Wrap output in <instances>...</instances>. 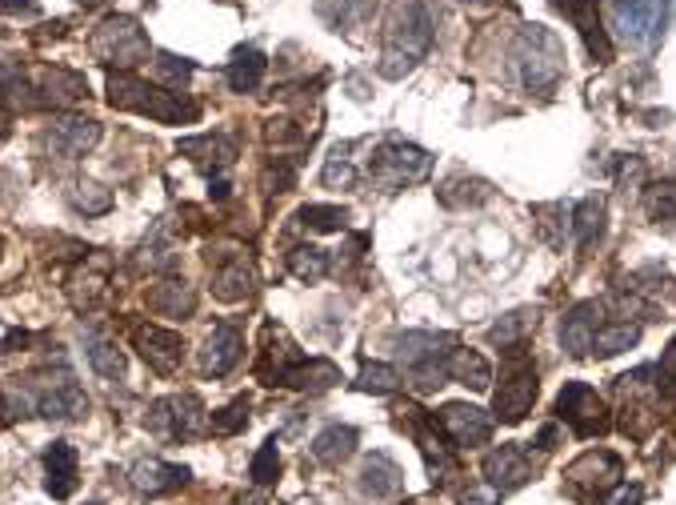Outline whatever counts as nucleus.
I'll list each match as a JSON object with an SVG mask.
<instances>
[{
  "label": "nucleus",
  "mask_w": 676,
  "mask_h": 505,
  "mask_svg": "<svg viewBox=\"0 0 676 505\" xmlns=\"http://www.w3.org/2000/svg\"><path fill=\"white\" fill-rule=\"evenodd\" d=\"M180 152H185L189 161H197L200 169L220 172V169H229L232 157H237V141L225 137V132H200V137H185V141H180Z\"/></svg>",
  "instance_id": "412c9836"
},
{
  "label": "nucleus",
  "mask_w": 676,
  "mask_h": 505,
  "mask_svg": "<svg viewBox=\"0 0 676 505\" xmlns=\"http://www.w3.org/2000/svg\"><path fill=\"white\" fill-rule=\"evenodd\" d=\"M84 349H89V362H92V369H97L100 377H109V382L125 377V357H120V349L109 341V337L84 334Z\"/></svg>",
  "instance_id": "72a5a7b5"
},
{
  "label": "nucleus",
  "mask_w": 676,
  "mask_h": 505,
  "mask_svg": "<svg viewBox=\"0 0 676 505\" xmlns=\"http://www.w3.org/2000/svg\"><path fill=\"white\" fill-rule=\"evenodd\" d=\"M448 382H460V385H473V389H488V382H493V369H488V362L477 354V349H453V357H448Z\"/></svg>",
  "instance_id": "c756f323"
},
{
  "label": "nucleus",
  "mask_w": 676,
  "mask_h": 505,
  "mask_svg": "<svg viewBox=\"0 0 676 505\" xmlns=\"http://www.w3.org/2000/svg\"><path fill=\"white\" fill-rule=\"evenodd\" d=\"M92 52H97L105 65H120V69H132L149 57V32L140 29V21L132 17H109L100 21V29L92 32Z\"/></svg>",
  "instance_id": "1a4fd4ad"
},
{
  "label": "nucleus",
  "mask_w": 676,
  "mask_h": 505,
  "mask_svg": "<svg viewBox=\"0 0 676 505\" xmlns=\"http://www.w3.org/2000/svg\"><path fill=\"white\" fill-rule=\"evenodd\" d=\"M132 341H137L140 357H145L157 374H177L180 362H185V337H180L177 329H165V325H140L137 334H132Z\"/></svg>",
  "instance_id": "ddd939ff"
},
{
  "label": "nucleus",
  "mask_w": 676,
  "mask_h": 505,
  "mask_svg": "<svg viewBox=\"0 0 676 505\" xmlns=\"http://www.w3.org/2000/svg\"><path fill=\"white\" fill-rule=\"evenodd\" d=\"M345 209H337V205H305V209L297 212V225H305V229L312 232H337L345 229Z\"/></svg>",
  "instance_id": "e433bc0d"
},
{
  "label": "nucleus",
  "mask_w": 676,
  "mask_h": 505,
  "mask_svg": "<svg viewBox=\"0 0 676 505\" xmlns=\"http://www.w3.org/2000/svg\"><path fill=\"white\" fill-rule=\"evenodd\" d=\"M397 357L412 369V382L420 389H437L448 382V357L457 349L453 334H428V329H408L397 341Z\"/></svg>",
  "instance_id": "423d86ee"
},
{
  "label": "nucleus",
  "mask_w": 676,
  "mask_h": 505,
  "mask_svg": "<svg viewBox=\"0 0 676 505\" xmlns=\"http://www.w3.org/2000/svg\"><path fill=\"white\" fill-rule=\"evenodd\" d=\"M493 197L488 181H477V177H453V181L440 185V201L448 209H465V205H485Z\"/></svg>",
  "instance_id": "473e14b6"
},
{
  "label": "nucleus",
  "mask_w": 676,
  "mask_h": 505,
  "mask_svg": "<svg viewBox=\"0 0 676 505\" xmlns=\"http://www.w3.org/2000/svg\"><path fill=\"white\" fill-rule=\"evenodd\" d=\"M557 442H560L557 425H545V429L537 434V449H540V454H553V449H557Z\"/></svg>",
  "instance_id": "3c124183"
},
{
  "label": "nucleus",
  "mask_w": 676,
  "mask_h": 505,
  "mask_svg": "<svg viewBox=\"0 0 676 505\" xmlns=\"http://www.w3.org/2000/svg\"><path fill=\"white\" fill-rule=\"evenodd\" d=\"M573 232H577V249H593L605 237V201L600 197H585L573 209Z\"/></svg>",
  "instance_id": "c85d7f7f"
},
{
  "label": "nucleus",
  "mask_w": 676,
  "mask_h": 505,
  "mask_svg": "<svg viewBox=\"0 0 676 505\" xmlns=\"http://www.w3.org/2000/svg\"><path fill=\"white\" fill-rule=\"evenodd\" d=\"M149 309L160 317H192V309H197V289H192L189 281H160L149 289Z\"/></svg>",
  "instance_id": "393cba45"
},
{
  "label": "nucleus",
  "mask_w": 676,
  "mask_h": 505,
  "mask_svg": "<svg viewBox=\"0 0 676 505\" xmlns=\"http://www.w3.org/2000/svg\"><path fill=\"white\" fill-rule=\"evenodd\" d=\"M277 474H280V449H277V437H272V442H265V445L257 449L249 477H252L257 485H272V482H277Z\"/></svg>",
  "instance_id": "a19ab883"
},
{
  "label": "nucleus",
  "mask_w": 676,
  "mask_h": 505,
  "mask_svg": "<svg viewBox=\"0 0 676 505\" xmlns=\"http://www.w3.org/2000/svg\"><path fill=\"white\" fill-rule=\"evenodd\" d=\"M500 354H505V362H500V389H497V397H493V414H497L505 425H517V422H525L528 409H533V402H537V394H540L537 365L528 357L525 341L508 345Z\"/></svg>",
  "instance_id": "20e7f679"
},
{
  "label": "nucleus",
  "mask_w": 676,
  "mask_h": 505,
  "mask_svg": "<svg viewBox=\"0 0 676 505\" xmlns=\"http://www.w3.org/2000/svg\"><path fill=\"white\" fill-rule=\"evenodd\" d=\"M240 349H245L240 329L232 321H220L209 334V341H205V349H200V369L209 377H225L240 362Z\"/></svg>",
  "instance_id": "a211bd4d"
},
{
  "label": "nucleus",
  "mask_w": 676,
  "mask_h": 505,
  "mask_svg": "<svg viewBox=\"0 0 676 505\" xmlns=\"http://www.w3.org/2000/svg\"><path fill=\"white\" fill-rule=\"evenodd\" d=\"M44 489H49L57 502H64V497L77 494V474H80V457L77 449H72L69 442H52L49 449H44Z\"/></svg>",
  "instance_id": "aec40b11"
},
{
  "label": "nucleus",
  "mask_w": 676,
  "mask_h": 505,
  "mask_svg": "<svg viewBox=\"0 0 676 505\" xmlns=\"http://www.w3.org/2000/svg\"><path fill=\"white\" fill-rule=\"evenodd\" d=\"M485 477L500 494L520 489V485L533 477V457H528L525 445H497V449L485 457Z\"/></svg>",
  "instance_id": "dca6fc26"
},
{
  "label": "nucleus",
  "mask_w": 676,
  "mask_h": 505,
  "mask_svg": "<svg viewBox=\"0 0 676 505\" xmlns=\"http://www.w3.org/2000/svg\"><path fill=\"white\" fill-rule=\"evenodd\" d=\"M24 92H32V85L24 81V72L17 69V65H4L0 61V97H9V101H24L29 105V97Z\"/></svg>",
  "instance_id": "a18cd8bd"
},
{
  "label": "nucleus",
  "mask_w": 676,
  "mask_h": 505,
  "mask_svg": "<svg viewBox=\"0 0 676 505\" xmlns=\"http://www.w3.org/2000/svg\"><path fill=\"white\" fill-rule=\"evenodd\" d=\"M149 425L157 429L160 437H172V442H185V437H197L209 429V417H205V405L197 402L192 394L180 397H165V402L152 405Z\"/></svg>",
  "instance_id": "9b49d317"
},
{
  "label": "nucleus",
  "mask_w": 676,
  "mask_h": 505,
  "mask_svg": "<svg viewBox=\"0 0 676 505\" xmlns=\"http://www.w3.org/2000/svg\"><path fill=\"white\" fill-rule=\"evenodd\" d=\"M608 12L620 41L640 52L657 49L673 24V0H608Z\"/></svg>",
  "instance_id": "39448f33"
},
{
  "label": "nucleus",
  "mask_w": 676,
  "mask_h": 505,
  "mask_svg": "<svg viewBox=\"0 0 676 505\" xmlns=\"http://www.w3.org/2000/svg\"><path fill=\"white\" fill-rule=\"evenodd\" d=\"M437 422L448 442L460 445V449H477V445H488V437H493V417L485 409H477V405L448 402Z\"/></svg>",
  "instance_id": "f8f14e48"
},
{
  "label": "nucleus",
  "mask_w": 676,
  "mask_h": 505,
  "mask_svg": "<svg viewBox=\"0 0 676 505\" xmlns=\"http://www.w3.org/2000/svg\"><path fill=\"white\" fill-rule=\"evenodd\" d=\"M525 329H528V314H508L505 321H497L493 329H488V341L500 345V349H508V345L525 341V337H520Z\"/></svg>",
  "instance_id": "37998d69"
},
{
  "label": "nucleus",
  "mask_w": 676,
  "mask_h": 505,
  "mask_svg": "<svg viewBox=\"0 0 676 505\" xmlns=\"http://www.w3.org/2000/svg\"><path fill=\"white\" fill-rule=\"evenodd\" d=\"M317 12L332 29H357L372 12V0H317Z\"/></svg>",
  "instance_id": "2f4dec72"
},
{
  "label": "nucleus",
  "mask_w": 676,
  "mask_h": 505,
  "mask_svg": "<svg viewBox=\"0 0 676 505\" xmlns=\"http://www.w3.org/2000/svg\"><path fill=\"white\" fill-rule=\"evenodd\" d=\"M265 69H269V57L260 49H252V44H245V49L232 52L229 61V89L232 92H257L260 81H265Z\"/></svg>",
  "instance_id": "a878e982"
},
{
  "label": "nucleus",
  "mask_w": 676,
  "mask_h": 505,
  "mask_svg": "<svg viewBox=\"0 0 676 505\" xmlns=\"http://www.w3.org/2000/svg\"><path fill=\"white\" fill-rule=\"evenodd\" d=\"M44 149L72 161V157H84L89 149H97L100 141V125L89 117H64V121H52V129H44Z\"/></svg>",
  "instance_id": "2eb2a0df"
},
{
  "label": "nucleus",
  "mask_w": 676,
  "mask_h": 505,
  "mask_svg": "<svg viewBox=\"0 0 676 505\" xmlns=\"http://www.w3.org/2000/svg\"><path fill=\"white\" fill-rule=\"evenodd\" d=\"M249 405H245V397H237L232 405H225V409H217V414L209 417V429L220 437H229V434H240L245 425H249Z\"/></svg>",
  "instance_id": "ea45409f"
},
{
  "label": "nucleus",
  "mask_w": 676,
  "mask_h": 505,
  "mask_svg": "<svg viewBox=\"0 0 676 505\" xmlns=\"http://www.w3.org/2000/svg\"><path fill=\"white\" fill-rule=\"evenodd\" d=\"M573 21V29L580 32V41H585L588 57L597 65H608L613 61V41H608L605 24H600V4L597 0H568L565 9H560Z\"/></svg>",
  "instance_id": "f3484780"
},
{
  "label": "nucleus",
  "mask_w": 676,
  "mask_h": 505,
  "mask_svg": "<svg viewBox=\"0 0 676 505\" xmlns=\"http://www.w3.org/2000/svg\"><path fill=\"white\" fill-rule=\"evenodd\" d=\"M645 502V489L640 485H617V494L605 497L600 505H640Z\"/></svg>",
  "instance_id": "de8ad7c7"
},
{
  "label": "nucleus",
  "mask_w": 676,
  "mask_h": 505,
  "mask_svg": "<svg viewBox=\"0 0 676 505\" xmlns=\"http://www.w3.org/2000/svg\"><path fill=\"white\" fill-rule=\"evenodd\" d=\"M645 212L653 221H676V181H653L645 189Z\"/></svg>",
  "instance_id": "c9c22d12"
},
{
  "label": "nucleus",
  "mask_w": 676,
  "mask_h": 505,
  "mask_svg": "<svg viewBox=\"0 0 676 505\" xmlns=\"http://www.w3.org/2000/svg\"><path fill=\"white\" fill-rule=\"evenodd\" d=\"M428 172H433V157L408 141H385V145H377L372 157H368V177H372V185H380L385 192H397V189H405V185L425 181Z\"/></svg>",
  "instance_id": "0eeeda50"
},
{
  "label": "nucleus",
  "mask_w": 676,
  "mask_h": 505,
  "mask_svg": "<svg viewBox=\"0 0 676 505\" xmlns=\"http://www.w3.org/2000/svg\"><path fill=\"white\" fill-rule=\"evenodd\" d=\"M653 377H657V397L665 405H676V341L665 349V357H660V365L653 369Z\"/></svg>",
  "instance_id": "79ce46f5"
},
{
  "label": "nucleus",
  "mask_w": 676,
  "mask_h": 505,
  "mask_svg": "<svg viewBox=\"0 0 676 505\" xmlns=\"http://www.w3.org/2000/svg\"><path fill=\"white\" fill-rule=\"evenodd\" d=\"M565 4H568V0H553V9H557V12L565 9Z\"/></svg>",
  "instance_id": "864d4df0"
},
{
  "label": "nucleus",
  "mask_w": 676,
  "mask_h": 505,
  "mask_svg": "<svg viewBox=\"0 0 676 505\" xmlns=\"http://www.w3.org/2000/svg\"><path fill=\"white\" fill-rule=\"evenodd\" d=\"M32 92H37V105H72V101H80V97L89 92V85H84V77H80V72L44 69L37 77V85H32Z\"/></svg>",
  "instance_id": "5701e85b"
},
{
  "label": "nucleus",
  "mask_w": 676,
  "mask_h": 505,
  "mask_svg": "<svg viewBox=\"0 0 676 505\" xmlns=\"http://www.w3.org/2000/svg\"><path fill=\"white\" fill-rule=\"evenodd\" d=\"M400 489H405V474H400V465L392 457L388 454L365 457V465H360V494L368 502H392Z\"/></svg>",
  "instance_id": "6ab92c4d"
},
{
  "label": "nucleus",
  "mask_w": 676,
  "mask_h": 505,
  "mask_svg": "<svg viewBox=\"0 0 676 505\" xmlns=\"http://www.w3.org/2000/svg\"><path fill=\"white\" fill-rule=\"evenodd\" d=\"M397 385H400V374L385 362H368L365 369H360V377H357L360 394H392Z\"/></svg>",
  "instance_id": "4c0bfd02"
},
{
  "label": "nucleus",
  "mask_w": 676,
  "mask_h": 505,
  "mask_svg": "<svg viewBox=\"0 0 676 505\" xmlns=\"http://www.w3.org/2000/svg\"><path fill=\"white\" fill-rule=\"evenodd\" d=\"M77 4H89V9H92V4H100V0H77Z\"/></svg>",
  "instance_id": "6e6d98bb"
},
{
  "label": "nucleus",
  "mask_w": 676,
  "mask_h": 505,
  "mask_svg": "<svg viewBox=\"0 0 676 505\" xmlns=\"http://www.w3.org/2000/svg\"><path fill=\"white\" fill-rule=\"evenodd\" d=\"M357 449V429L352 425H329V429H320L312 437V457L320 465H340L345 457H352Z\"/></svg>",
  "instance_id": "cd10ccee"
},
{
  "label": "nucleus",
  "mask_w": 676,
  "mask_h": 505,
  "mask_svg": "<svg viewBox=\"0 0 676 505\" xmlns=\"http://www.w3.org/2000/svg\"><path fill=\"white\" fill-rule=\"evenodd\" d=\"M433 49V12L425 0H397L385 24V49H380V77L400 81L417 69Z\"/></svg>",
  "instance_id": "f257e3e1"
},
{
  "label": "nucleus",
  "mask_w": 676,
  "mask_h": 505,
  "mask_svg": "<svg viewBox=\"0 0 676 505\" xmlns=\"http://www.w3.org/2000/svg\"><path fill=\"white\" fill-rule=\"evenodd\" d=\"M513 72L528 92H553L565 77V44L545 24H525L513 41Z\"/></svg>",
  "instance_id": "f03ea898"
},
{
  "label": "nucleus",
  "mask_w": 676,
  "mask_h": 505,
  "mask_svg": "<svg viewBox=\"0 0 676 505\" xmlns=\"http://www.w3.org/2000/svg\"><path fill=\"white\" fill-rule=\"evenodd\" d=\"M185 482H189V469H185V465L157 462V457L132 465V489H137V494L160 497V494H172V489H180Z\"/></svg>",
  "instance_id": "4be33fe9"
},
{
  "label": "nucleus",
  "mask_w": 676,
  "mask_h": 505,
  "mask_svg": "<svg viewBox=\"0 0 676 505\" xmlns=\"http://www.w3.org/2000/svg\"><path fill=\"white\" fill-rule=\"evenodd\" d=\"M460 505H500V489H493V485H488V489L473 485V489L460 497Z\"/></svg>",
  "instance_id": "8fccbe9b"
},
{
  "label": "nucleus",
  "mask_w": 676,
  "mask_h": 505,
  "mask_svg": "<svg viewBox=\"0 0 676 505\" xmlns=\"http://www.w3.org/2000/svg\"><path fill=\"white\" fill-rule=\"evenodd\" d=\"M89 414V397L80 394L77 382H64L52 389V394L40 397V417H52V422H72V417H84Z\"/></svg>",
  "instance_id": "bb28decb"
},
{
  "label": "nucleus",
  "mask_w": 676,
  "mask_h": 505,
  "mask_svg": "<svg viewBox=\"0 0 676 505\" xmlns=\"http://www.w3.org/2000/svg\"><path fill=\"white\" fill-rule=\"evenodd\" d=\"M157 72L165 77V85H169V89H180V85L192 77V61H185V57H172V52H160Z\"/></svg>",
  "instance_id": "c03bdc74"
},
{
  "label": "nucleus",
  "mask_w": 676,
  "mask_h": 505,
  "mask_svg": "<svg viewBox=\"0 0 676 505\" xmlns=\"http://www.w3.org/2000/svg\"><path fill=\"white\" fill-rule=\"evenodd\" d=\"M465 4H493V0H465Z\"/></svg>",
  "instance_id": "5fc2aeb1"
},
{
  "label": "nucleus",
  "mask_w": 676,
  "mask_h": 505,
  "mask_svg": "<svg viewBox=\"0 0 676 505\" xmlns=\"http://www.w3.org/2000/svg\"><path fill=\"white\" fill-rule=\"evenodd\" d=\"M620 477H625V465H620L617 454H605V449H593V454L577 457V462L565 469L568 494L588 505L605 502V494L608 489H617Z\"/></svg>",
  "instance_id": "6e6552de"
},
{
  "label": "nucleus",
  "mask_w": 676,
  "mask_h": 505,
  "mask_svg": "<svg viewBox=\"0 0 676 505\" xmlns=\"http://www.w3.org/2000/svg\"><path fill=\"white\" fill-rule=\"evenodd\" d=\"M252 285H257V274H252V265L245 257H229V261L220 265L217 277H212V297L217 301H245L252 297Z\"/></svg>",
  "instance_id": "b1692460"
},
{
  "label": "nucleus",
  "mask_w": 676,
  "mask_h": 505,
  "mask_svg": "<svg viewBox=\"0 0 676 505\" xmlns=\"http://www.w3.org/2000/svg\"><path fill=\"white\" fill-rule=\"evenodd\" d=\"M109 105L112 109H129V112H140V117H152V121L160 125H185L200 117V105L185 101L180 92L140 81L132 72H112L109 77Z\"/></svg>",
  "instance_id": "7ed1b4c3"
},
{
  "label": "nucleus",
  "mask_w": 676,
  "mask_h": 505,
  "mask_svg": "<svg viewBox=\"0 0 676 505\" xmlns=\"http://www.w3.org/2000/svg\"><path fill=\"white\" fill-rule=\"evenodd\" d=\"M89 505H100V502H89Z\"/></svg>",
  "instance_id": "13d9d810"
},
{
  "label": "nucleus",
  "mask_w": 676,
  "mask_h": 505,
  "mask_svg": "<svg viewBox=\"0 0 676 505\" xmlns=\"http://www.w3.org/2000/svg\"><path fill=\"white\" fill-rule=\"evenodd\" d=\"M605 321H608V317H605V305H600V301L573 305V309L565 314V321H560V345H565L573 357H588Z\"/></svg>",
  "instance_id": "4468645a"
},
{
  "label": "nucleus",
  "mask_w": 676,
  "mask_h": 505,
  "mask_svg": "<svg viewBox=\"0 0 676 505\" xmlns=\"http://www.w3.org/2000/svg\"><path fill=\"white\" fill-rule=\"evenodd\" d=\"M289 269L300 281H320V277L329 274V253L317 249V245H297L289 253Z\"/></svg>",
  "instance_id": "f704fd0d"
},
{
  "label": "nucleus",
  "mask_w": 676,
  "mask_h": 505,
  "mask_svg": "<svg viewBox=\"0 0 676 505\" xmlns=\"http://www.w3.org/2000/svg\"><path fill=\"white\" fill-rule=\"evenodd\" d=\"M637 341H640L637 321H605L597 341H593V357H617V354H625V349H633Z\"/></svg>",
  "instance_id": "7c9ffc66"
},
{
  "label": "nucleus",
  "mask_w": 676,
  "mask_h": 505,
  "mask_svg": "<svg viewBox=\"0 0 676 505\" xmlns=\"http://www.w3.org/2000/svg\"><path fill=\"white\" fill-rule=\"evenodd\" d=\"M557 417L573 429L577 437H605L613 429L608 405L600 402V394L585 382H568L557 397Z\"/></svg>",
  "instance_id": "9d476101"
},
{
  "label": "nucleus",
  "mask_w": 676,
  "mask_h": 505,
  "mask_svg": "<svg viewBox=\"0 0 676 505\" xmlns=\"http://www.w3.org/2000/svg\"><path fill=\"white\" fill-rule=\"evenodd\" d=\"M0 12L4 17H40L37 0H0Z\"/></svg>",
  "instance_id": "09e8293b"
},
{
  "label": "nucleus",
  "mask_w": 676,
  "mask_h": 505,
  "mask_svg": "<svg viewBox=\"0 0 676 505\" xmlns=\"http://www.w3.org/2000/svg\"><path fill=\"white\" fill-rule=\"evenodd\" d=\"M72 205H77L84 217H100V212L112 209V192L100 189L97 181H77L72 185Z\"/></svg>",
  "instance_id": "58836bf2"
},
{
  "label": "nucleus",
  "mask_w": 676,
  "mask_h": 505,
  "mask_svg": "<svg viewBox=\"0 0 676 505\" xmlns=\"http://www.w3.org/2000/svg\"><path fill=\"white\" fill-rule=\"evenodd\" d=\"M245 505H265V502H257V497H249V502H245Z\"/></svg>",
  "instance_id": "4d7b16f0"
},
{
  "label": "nucleus",
  "mask_w": 676,
  "mask_h": 505,
  "mask_svg": "<svg viewBox=\"0 0 676 505\" xmlns=\"http://www.w3.org/2000/svg\"><path fill=\"white\" fill-rule=\"evenodd\" d=\"M345 152H348V145L329 157V165H325V172H320V181H325V185H352L357 169H352V161H348Z\"/></svg>",
  "instance_id": "49530a36"
},
{
  "label": "nucleus",
  "mask_w": 676,
  "mask_h": 505,
  "mask_svg": "<svg viewBox=\"0 0 676 505\" xmlns=\"http://www.w3.org/2000/svg\"><path fill=\"white\" fill-rule=\"evenodd\" d=\"M9 112H4V109H0V141H4V137H9Z\"/></svg>",
  "instance_id": "603ef678"
}]
</instances>
